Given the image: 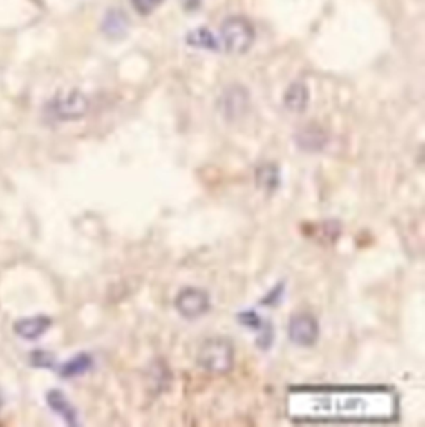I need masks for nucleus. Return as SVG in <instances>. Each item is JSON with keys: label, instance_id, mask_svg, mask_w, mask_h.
<instances>
[{"label": "nucleus", "instance_id": "obj_1", "mask_svg": "<svg viewBox=\"0 0 425 427\" xmlns=\"http://www.w3.org/2000/svg\"><path fill=\"white\" fill-rule=\"evenodd\" d=\"M397 396L389 388H296L287 397L292 421H372L397 417Z\"/></svg>", "mask_w": 425, "mask_h": 427}, {"label": "nucleus", "instance_id": "obj_6", "mask_svg": "<svg viewBox=\"0 0 425 427\" xmlns=\"http://www.w3.org/2000/svg\"><path fill=\"white\" fill-rule=\"evenodd\" d=\"M319 323L316 316L306 311H301L291 316L287 324V336L292 344L299 348H312L319 339Z\"/></svg>", "mask_w": 425, "mask_h": 427}, {"label": "nucleus", "instance_id": "obj_8", "mask_svg": "<svg viewBox=\"0 0 425 427\" xmlns=\"http://www.w3.org/2000/svg\"><path fill=\"white\" fill-rule=\"evenodd\" d=\"M238 321L245 324V326L249 328V330L258 331L256 344H258L259 349L267 351V349L272 346V341H274V328H272L271 321L263 319L256 311H243L241 314H238Z\"/></svg>", "mask_w": 425, "mask_h": 427}, {"label": "nucleus", "instance_id": "obj_7", "mask_svg": "<svg viewBox=\"0 0 425 427\" xmlns=\"http://www.w3.org/2000/svg\"><path fill=\"white\" fill-rule=\"evenodd\" d=\"M220 112L228 120H238L249 110V93L241 85H231L220 98Z\"/></svg>", "mask_w": 425, "mask_h": 427}, {"label": "nucleus", "instance_id": "obj_20", "mask_svg": "<svg viewBox=\"0 0 425 427\" xmlns=\"http://www.w3.org/2000/svg\"><path fill=\"white\" fill-rule=\"evenodd\" d=\"M200 2L201 0H183V6H185V9L195 10L196 7H200Z\"/></svg>", "mask_w": 425, "mask_h": 427}, {"label": "nucleus", "instance_id": "obj_9", "mask_svg": "<svg viewBox=\"0 0 425 427\" xmlns=\"http://www.w3.org/2000/svg\"><path fill=\"white\" fill-rule=\"evenodd\" d=\"M52 326V319L48 316H30L22 318L14 324L15 334L27 341H34L42 338L48 328Z\"/></svg>", "mask_w": 425, "mask_h": 427}, {"label": "nucleus", "instance_id": "obj_3", "mask_svg": "<svg viewBox=\"0 0 425 427\" xmlns=\"http://www.w3.org/2000/svg\"><path fill=\"white\" fill-rule=\"evenodd\" d=\"M220 34L223 47L231 55H245L253 47L256 39L253 23L246 17H239V15L226 19L221 23Z\"/></svg>", "mask_w": 425, "mask_h": 427}, {"label": "nucleus", "instance_id": "obj_15", "mask_svg": "<svg viewBox=\"0 0 425 427\" xmlns=\"http://www.w3.org/2000/svg\"><path fill=\"white\" fill-rule=\"evenodd\" d=\"M256 184L266 193H272L279 188L281 175L274 163H264L256 170Z\"/></svg>", "mask_w": 425, "mask_h": 427}, {"label": "nucleus", "instance_id": "obj_19", "mask_svg": "<svg viewBox=\"0 0 425 427\" xmlns=\"http://www.w3.org/2000/svg\"><path fill=\"white\" fill-rule=\"evenodd\" d=\"M284 293V283H281V285H276L274 288H272L270 293L266 294L261 299V305H266V306H274L278 305V303L281 301V296H283Z\"/></svg>", "mask_w": 425, "mask_h": 427}, {"label": "nucleus", "instance_id": "obj_16", "mask_svg": "<svg viewBox=\"0 0 425 427\" xmlns=\"http://www.w3.org/2000/svg\"><path fill=\"white\" fill-rule=\"evenodd\" d=\"M187 44L195 48H203V50H211V52H216L218 48H220L218 40L214 39L211 32L205 27L195 28V30L189 32L187 35Z\"/></svg>", "mask_w": 425, "mask_h": 427}, {"label": "nucleus", "instance_id": "obj_13", "mask_svg": "<svg viewBox=\"0 0 425 427\" xmlns=\"http://www.w3.org/2000/svg\"><path fill=\"white\" fill-rule=\"evenodd\" d=\"M93 368V358L88 352H80L70 358L67 363H64L59 369V374L65 379H72V377L84 376Z\"/></svg>", "mask_w": 425, "mask_h": 427}, {"label": "nucleus", "instance_id": "obj_18", "mask_svg": "<svg viewBox=\"0 0 425 427\" xmlns=\"http://www.w3.org/2000/svg\"><path fill=\"white\" fill-rule=\"evenodd\" d=\"M131 2H133L135 10L138 12V14L148 15V14H151L156 7L162 6L163 0H131Z\"/></svg>", "mask_w": 425, "mask_h": 427}, {"label": "nucleus", "instance_id": "obj_2", "mask_svg": "<svg viewBox=\"0 0 425 427\" xmlns=\"http://www.w3.org/2000/svg\"><path fill=\"white\" fill-rule=\"evenodd\" d=\"M198 364L206 372L225 376L234 368V346L226 338H209L200 346Z\"/></svg>", "mask_w": 425, "mask_h": 427}, {"label": "nucleus", "instance_id": "obj_12", "mask_svg": "<svg viewBox=\"0 0 425 427\" xmlns=\"http://www.w3.org/2000/svg\"><path fill=\"white\" fill-rule=\"evenodd\" d=\"M309 105V90L303 82H292L284 92V106L292 113H303Z\"/></svg>", "mask_w": 425, "mask_h": 427}, {"label": "nucleus", "instance_id": "obj_11", "mask_svg": "<svg viewBox=\"0 0 425 427\" xmlns=\"http://www.w3.org/2000/svg\"><path fill=\"white\" fill-rule=\"evenodd\" d=\"M102 32L111 40H120L128 32V17L123 10L111 9L105 14L102 22Z\"/></svg>", "mask_w": 425, "mask_h": 427}, {"label": "nucleus", "instance_id": "obj_5", "mask_svg": "<svg viewBox=\"0 0 425 427\" xmlns=\"http://www.w3.org/2000/svg\"><path fill=\"white\" fill-rule=\"evenodd\" d=\"M211 307V299H209V293L203 288H183L176 294L175 298V310L178 311L181 318L195 321L205 316Z\"/></svg>", "mask_w": 425, "mask_h": 427}, {"label": "nucleus", "instance_id": "obj_4", "mask_svg": "<svg viewBox=\"0 0 425 427\" xmlns=\"http://www.w3.org/2000/svg\"><path fill=\"white\" fill-rule=\"evenodd\" d=\"M90 110V102L85 93L72 90L53 97L45 106V113L53 122H75L84 118Z\"/></svg>", "mask_w": 425, "mask_h": 427}, {"label": "nucleus", "instance_id": "obj_10", "mask_svg": "<svg viewBox=\"0 0 425 427\" xmlns=\"http://www.w3.org/2000/svg\"><path fill=\"white\" fill-rule=\"evenodd\" d=\"M47 404H48V408H50L55 414H59V416L64 419L68 426H78V416H77L75 408L70 404L67 396H65L62 391H59V389L48 391Z\"/></svg>", "mask_w": 425, "mask_h": 427}, {"label": "nucleus", "instance_id": "obj_14", "mask_svg": "<svg viewBox=\"0 0 425 427\" xmlns=\"http://www.w3.org/2000/svg\"><path fill=\"white\" fill-rule=\"evenodd\" d=\"M298 145L306 151H319L328 143V135L319 126H306L298 133Z\"/></svg>", "mask_w": 425, "mask_h": 427}, {"label": "nucleus", "instance_id": "obj_17", "mask_svg": "<svg viewBox=\"0 0 425 427\" xmlns=\"http://www.w3.org/2000/svg\"><path fill=\"white\" fill-rule=\"evenodd\" d=\"M32 366L35 368H44V369H52L55 364V358H53L52 352L47 351H35L30 354Z\"/></svg>", "mask_w": 425, "mask_h": 427}]
</instances>
